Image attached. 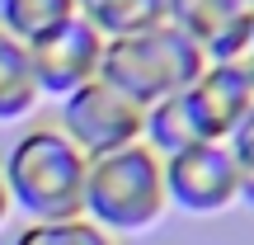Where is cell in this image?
Returning <instances> with one entry per match:
<instances>
[{
    "mask_svg": "<svg viewBox=\"0 0 254 245\" xmlns=\"http://www.w3.org/2000/svg\"><path fill=\"white\" fill-rule=\"evenodd\" d=\"M9 203L24 212L28 222H66L85 217V174L90 161L85 151L62 132L57 123L24 127L14 146L0 161Z\"/></svg>",
    "mask_w": 254,
    "mask_h": 245,
    "instance_id": "1",
    "label": "cell"
},
{
    "mask_svg": "<svg viewBox=\"0 0 254 245\" xmlns=\"http://www.w3.org/2000/svg\"><path fill=\"white\" fill-rule=\"evenodd\" d=\"M165 165L146 142L90 161L85 174V217L109 236H136L165 217Z\"/></svg>",
    "mask_w": 254,
    "mask_h": 245,
    "instance_id": "2",
    "label": "cell"
},
{
    "mask_svg": "<svg viewBox=\"0 0 254 245\" xmlns=\"http://www.w3.org/2000/svg\"><path fill=\"white\" fill-rule=\"evenodd\" d=\"M202 66H207V57L198 52V43H189V38L165 19V24L146 28V33L104 38L99 76L113 85V90H123L132 104L151 109V104L165 99V94L189 90V85L202 76Z\"/></svg>",
    "mask_w": 254,
    "mask_h": 245,
    "instance_id": "3",
    "label": "cell"
},
{
    "mask_svg": "<svg viewBox=\"0 0 254 245\" xmlns=\"http://www.w3.org/2000/svg\"><path fill=\"white\" fill-rule=\"evenodd\" d=\"M141 123H146V109L132 104L123 90H113L104 76L80 85L75 94H66L62 118H57V127L85 151V161H99V156H113L123 146H136L141 142Z\"/></svg>",
    "mask_w": 254,
    "mask_h": 245,
    "instance_id": "4",
    "label": "cell"
},
{
    "mask_svg": "<svg viewBox=\"0 0 254 245\" xmlns=\"http://www.w3.org/2000/svg\"><path fill=\"white\" fill-rule=\"evenodd\" d=\"M165 198L179 212L212 217L240 203V165L226 142H198L189 151L165 156Z\"/></svg>",
    "mask_w": 254,
    "mask_h": 245,
    "instance_id": "5",
    "label": "cell"
},
{
    "mask_svg": "<svg viewBox=\"0 0 254 245\" xmlns=\"http://www.w3.org/2000/svg\"><path fill=\"white\" fill-rule=\"evenodd\" d=\"M28 47V62H33L38 76V90L52 94V99H66L75 94L80 85L99 81V66H104V33L90 24L85 14H71L66 24L38 33Z\"/></svg>",
    "mask_w": 254,
    "mask_h": 245,
    "instance_id": "6",
    "label": "cell"
},
{
    "mask_svg": "<svg viewBox=\"0 0 254 245\" xmlns=\"http://www.w3.org/2000/svg\"><path fill=\"white\" fill-rule=\"evenodd\" d=\"M189 109L198 118L202 142H231V132L254 109V85L231 62H207L202 76L189 85Z\"/></svg>",
    "mask_w": 254,
    "mask_h": 245,
    "instance_id": "7",
    "label": "cell"
},
{
    "mask_svg": "<svg viewBox=\"0 0 254 245\" xmlns=\"http://www.w3.org/2000/svg\"><path fill=\"white\" fill-rule=\"evenodd\" d=\"M165 19L179 28L207 62H226L245 38L254 9L245 0H165Z\"/></svg>",
    "mask_w": 254,
    "mask_h": 245,
    "instance_id": "8",
    "label": "cell"
},
{
    "mask_svg": "<svg viewBox=\"0 0 254 245\" xmlns=\"http://www.w3.org/2000/svg\"><path fill=\"white\" fill-rule=\"evenodd\" d=\"M38 99H43V90H38L28 47L0 28V123H24L38 109Z\"/></svg>",
    "mask_w": 254,
    "mask_h": 245,
    "instance_id": "9",
    "label": "cell"
},
{
    "mask_svg": "<svg viewBox=\"0 0 254 245\" xmlns=\"http://www.w3.org/2000/svg\"><path fill=\"white\" fill-rule=\"evenodd\" d=\"M141 142L151 146L160 161H165V156H174V151H189V146H198V142H202L198 118H193V109H189V90L165 94V99H155L151 109H146Z\"/></svg>",
    "mask_w": 254,
    "mask_h": 245,
    "instance_id": "10",
    "label": "cell"
},
{
    "mask_svg": "<svg viewBox=\"0 0 254 245\" xmlns=\"http://www.w3.org/2000/svg\"><path fill=\"white\" fill-rule=\"evenodd\" d=\"M104 38H127L165 24V0H90L80 9Z\"/></svg>",
    "mask_w": 254,
    "mask_h": 245,
    "instance_id": "11",
    "label": "cell"
},
{
    "mask_svg": "<svg viewBox=\"0 0 254 245\" xmlns=\"http://www.w3.org/2000/svg\"><path fill=\"white\" fill-rule=\"evenodd\" d=\"M71 14H80V0H0V28L19 43H33L38 33L66 24Z\"/></svg>",
    "mask_w": 254,
    "mask_h": 245,
    "instance_id": "12",
    "label": "cell"
},
{
    "mask_svg": "<svg viewBox=\"0 0 254 245\" xmlns=\"http://www.w3.org/2000/svg\"><path fill=\"white\" fill-rule=\"evenodd\" d=\"M9 245H113L104 227L90 217H66V222H28Z\"/></svg>",
    "mask_w": 254,
    "mask_h": 245,
    "instance_id": "13",
    "label": "cell"
},
{
    "mask_svg": "<svg viewBox=\"0 0 254 245\" xmlns=\"http://www.w3.org/2000/svg\"><path fill=\"white\" fill-rule=\"evenodd\" d=\"M231 156H236V165L240 170H254V109L245 113V123L236 127V132H231Z\"/></svg>",
    "mask_w": 254,
    "mask_h": 245,
    "instance_id": "14",
    "label": "cell"
},
{
    "mask_svg": "<svg viewBox=\"0 0 254 245\" xmlns=\"http://www.w3.org/2000/svg\"><path fill=\"white\" fill-rule=\"evenodd\" d=\"M226 62H231V66H236V71H240V76H245V81L254 85V19H250L245 38H240V43H236V52H231Z\"/></svg>",
    "mask_w": 254,
    "mask_h": 245,
    "instance_id": "15",
    "label": "cell"
},
{
    "mask_svg": "<svg viewBox=\"0 0 254 245\" xmlns=\"http://www.w3.org/2000/svg\"><path fill=\"white\" fill-rule=\"evenodd\" d=\"M240 203L254 208V170H240Z\"/></svg>",
    "mask_w": 254,
    "mask_h": 245,
    "instance_id": "16",
    "label": "cell"
},
{
    "mask_svg": "<svg viewBox=\"0 0 254 245\" xmlns=\"http://www.w3.org/2000/svg\"><path fill=\"white\" fill-rule=\"evenodd\" d=\"M9 208H14V203H9V189H5V174H0V227H5Z\"/></svg>",
    "mask_w": 254,
    "mask_h": 245,
    "instance_id": "17",
    "label": "cell"
},
{
    "mask_svg": "<svg viewBox=\"0 0 254 245\" xmlns=\"http://www.w3.org/2000/svg\"><path fill=\"white\" fill-rule=\"evenodd\" d=\"M85 5H90V0H80V9H85Z\"/></svg>",
    "mask_w": 254,
    "mask_h": 245,
    "instance_id": "18",
    "label": "cell"
},
{
    "mask_svg": "<svg viewBox=\"0 0 254 245\" xmlns=\"http://www.w3.org/2000/svg\"><path fill=\"white\" fill-rule=\"evenodd\" d=\"M245 5H250V9H254V0H245Z\"/></svg>",
    "mask_w": 254,
    "mask_h": 245,
    "instance_id": "19",
    "label": "cell"
}]
</instances>
